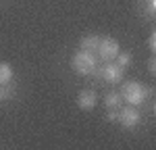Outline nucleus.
<instances>
[{
    "label": "nucleus",
    "instance_id": "f257e3e1",
    "mask_svg": "<svg viewBox=\"0 0 156 150\" xmlns=\"http://www.w3.org/2000/svg\"><path fill=\"white\" fill-rule=\"evenodd\" d=\"M121 96H123V100H125L127 104L137 106V104H142V102L150 96V90H148L144 84H140V81H125Z\"/></svg>",
    "mask_w": 156,
    "mask_h": 150
},
{
    "label": "nucleus",
    "instance_id": "f03ea898",
    "mask_svg": "<svg viewBox=\"0 0 156 150\" xmlns=\"http://www.w3.org/2000/svg\"><path fill=\"white\" fill-rule=\"evenodd\" d=\"M71 67L79 75H92L96 73V56L92 50H79L77 54H73Z\"/></svg>",
    "mask_w": 156,
    "mask_h": 150
},
{
    "label": "nucleus",
    "instance_id": "7ed1b4c3",
    "mask_svg": "<svg viewBox=\"0 0 156 150\" xmlns=\"http://www.w3.org/2000/svg\"><path fill=\"white\" fill-rule=\"evenodd\" d=\"M96 50L102 61H115V56L121 52V46L115 38H100V44Z\"/></svg>",
    "mask_w": 156,
    "mask_h": 150
},
{
    "label": "nucleus",
    "instance_id": "20e7f679",
    "mask_svg": "<svg viewBox=\"0 0 156 150\" xmlns=\"http://www.w3.org/2000/svg\"><path fill=\"white\" fill-rule=\"evenodd\" d=\"M98 75H100L104 81H108V84H119L121 79H123V75H125V69H123L121 65H117V62L108 61L102 69H98Z\"/></svg>",
    "mask_w": 156,
    "mask_h": 150
},
{
    "label": "nucleus",
    "instance_id": "39448f33",
    "mask_svg": "<svg viewBox=\"0 0 156 150\" xmlns=\"http://www.w3.org/2000/svg\"><path fill=\"white\" fill-rule=\"evenodd\" d=\"M117 119L121 121V125L123 127H127V129H131V127H135V125L140 123V111L133 106V104H129V106H121L119 111H117Z\"/></svg>",
    "mask_w": 156,
    "mask_h": 150
},
{
    "label": "nucleus",
    "instance_id": "423d86ee",
    "mask_svg": "<svg viewBox=\"0 0 156 150\" xmlns=\"http://www.w3.org/2000/svg\"><path fill=\"white\" fill-rule=\"evenodd\" d=\"M98 104V96L94 90H81L79 96H77V106L81 111H92L94 106Z\"/></svg>",
    "mask_w": 156,
    "mask_h": 150
},
{
    "label": "nucleus",
    "instance_id": "0eeeda50",
    "mask_svg": "<svg viewBox=\"0 0 156 150\" xmlns=\"http://www.w3.org/2000/svg\"><path fill=\"white\" fill-rule=\"evenodd\" d=\"M104 104H106V109H110V111H119L121 106H123L121 92H108L106 98H104Z\"/></svg>",
    "mask_w": 156,
    "mask_h": 150
},
{
    "label": "nucleus",
    "instance_id": "6e6552de",
    "mask_svg": "<svg viewBox=\"0 0 156 150\" xmlns=\"http://www.w3.org/2000/svg\"><path fill=\"white\" fill-rule=\"evenodd\" d=\"M98 44H100V36H96V34H90V36L81 38V42H79L81 50H92V52L98 48Z\"/></svg>",
    "mask_w": 156,
    "mask_h": 150
},
{
    "label": "nucleus",
    "instance_id": "1a4fd4ad",
    "mask_svg": "<svg viewBox=\"0 0 156 150\" xmlns=\"http://www.w3.org/2000/svg\"><path fill=\"white\" fill-rule=\"evenodd\" d=\"M11 79H12V67L9 62H0V84L6 86V84H11Z\"/></svg>",
    "mask_w": 156,
    "mask_h": 150
},
{
    "label": "nucleus",
    "instance_id": "9d476101",
    "mask_svg": "<svg viewBox=\"0 0 156 150\" xmlns=\"http://www.w3.org/2000/svg\"><path fill=\"white\" fill-rule=\"evenodd\" d=\"M115 59H117V65H121L123 69H127V67L131 65V54H129V52H119Z\"/></svg>",
    "mask_w": 156,
    "mask_h": 150
},
{
    "label": "nucleus",
    "instance_id": "9b49d317",
    "mask_svg": "<svg viewBox=\"0 0 156 150\" xmlns=\"http://www.w3.org/2000/svg\"><path fill=\"white\" fill-rule=\"evenodd\" d=\"M142 4H144V9H146V15H148V17H154L156 0H142Z\"/></svg>",
    "mask_w": 156,
    "mask_h": 150
},
{
    "label": "nucleus",
    "instance_id": "f8f14e48",
    "mask_svg": "<svg viewBox=\"0 0 156 150\" xmlns=\"http://www.w3.org/2000/svg\"><path fill=\"white\" fill-rule=\"evenodd\" d=\"M148 71H150V75L156 73V56H154V54L148 59Z\"/></svg>",
    "mask_w": 156,
    "mask_h": 150
},
{
    "label": "nucleus",
    "instance_id": "ddd939ff",
    "mask_svg": "<svg viewBox=\"0 0 156 150\" xmlns=\"http://www.w3.org/2000/svg\"><path fill=\"white\" fill-rule=\"evenodd\" d=\"M148 48H150L152 54L156 52V34H150V38H148Z\"/></svg>",
    "mask_w": 156,
    "mask_h": 150
},
{
    "label": "nucleus",
    "instance_id": "4468645a",
    "mask_svg": "<svg viewBox=\"0 0 156 150\" xmlns=\"http://www.w3.org/2000/svg\"><path fill=\"white\" fill-rule=\"evenodd\" d=\"M6 96H9V94H6V90H4V86L0 84V100H4Z\"/></svg>",
    "mask_w": 156,
    "mask_h": 150
},
{
    "label": "nucleus",
    "instance_id": "2eb2a0df",
    "mask_svg": "<svg viewBox=\"0 0 156 150\" xmlns=\"http://www.w3.org/2000/svg\"><path fill=\"white\" fill-rule=\"evenodd\" d=\"M108 119H110V121H117V111H110V112H108Z\"/></svg>",
    "mask_w": 156,
    "mask_h": 150
}]
</instances>
